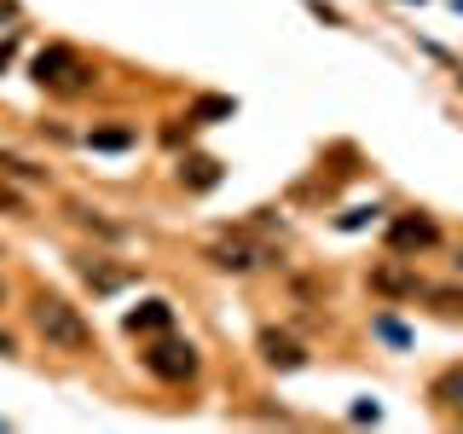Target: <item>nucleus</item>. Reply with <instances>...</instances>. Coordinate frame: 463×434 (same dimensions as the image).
Segmentation results:
<instances>
[{
  "instance_id": "1",
  "label": "nucleus",
  "mask_w": 463,
  "mask_h": 434,
  "mask_svg": "<svg viewBox=\"0 0 463 434\" xmlns=\"http://www.w3.org/2000/svg\"><path fill=\"white\" fill-rule=\"evenodd\" d=\"M29 318H35V330L52 347H64V354H87V347H93V325H87L81 307H70L64 296H35Z\"/></svg>"
},
{
  "instance_id": "2",
  "label": "nucleus",
  "mask_w": 463,
  "mask_h": 434,
  "mask_svg": "<svg viewBox=\"0 0 463 434\" xmlns=\"http://www.w3.org/2000/svg\"><path fill=\"white\" fill-rule=\"evenodd\" d=\"M35 81L41 87H64V93H76V87H87V64L70 47H47L35 58Z\"/></svg>"
},
{
  "instance_id": "3",
  "label": "nucleus",
  "mask_w": 463,
  "mask_h": 434,
  "mask_svg": "<svg viewBox=\"0 0 463 434\" xmlns=\"http://www.w3.org/2000/svg\"><path fill=\"white\" fill-rule=\"evenodd\" d=\"M145 371L163 376V382H185V376H197V354L185 342H151L145 347Z\"/></svg>"
},
{
  "instance_id": "4",
  "label": "nucleus",
  "mask_w": 463,
  "mask_h": 434,
  "mask_svg": "<svg viewBox=\"0 0 463 434\" xmlns=\"http://www.w3.org/2000/svg\"><path fill=\"white\" fill-rule=\"evenodd\" d=\"M434 238H440V231H434V221H423V214H400V221L388 226V243H394V250H429Z\"/></svg>"
},
{
  "instance_id": "5",
  "label": "nucleus",
  "mask_w": 463,
  "mask_h": 434,
  "mask_svg": "<svg viewBox=\"0 0 463 434\" xmlns=\"http://www.w3.org/2000/svg\"><path fill=\"white\" fill-rule=\"evenodd\" d=\"M209 260L221 272H250L260 260H272V250H255V243H221V250H209Z\"/></svg>"
},
{
  "instance_id": "6",
  "label": "nucleus",
  "mask_w": 463,
  "mask_h": 434,
  "mask_svg": "<svg viewBox=\"0 0 463 434\" xmlns=\"http://www.w3.org/2000/svg\"><path fill=\"white\" fill-rule=\"evenodd\" d=\"M260 354H267V365H279V371H296V365H307V354H301L289 336H279V330H267L260 336Z\"/></svg>"
},
{
  "instance_id": "7",
  "label": "nucleus",
  "mask_w": 463,
  "mask_h": 434,
  "mask_svg": "<svg viewBox=\"0 0 463 434\" xmlns=\"http://www.w3.org/2000/svg\"><path fill=\"white\" fill-rule=\"evenodd\" d=\"M168 325H174L168 301H145L139 313H128V330H134V336H151V330H168Z\"/></svg>"
},
{
  "instance_id": "8",
  "label": "nucleus",
  "mask_w": 463,
  "mask_h": 434,
  "mask_svg": "<svg viewBox=\"0 0 463 434\" xmlns=\"http://www.w3.org/2000/svg\"><path fill=\"white\" fill-rule=\"evenodd\" d=\"M371 289H376V296H417V278L405 267H376L371 272Z\"/></svg>"
},
{
  "instance_id": "9",
  "label": "nucleus",
  "mask_w": 463,
  "mask_h": 434,
  "mask_svg": "<svg viewBox=\"0 0 463 434\" xmlns=\"http://www.w3.org/2000/svg\"><path fill=\"white\" fill-rule=\"evenodd\" d=\"M81 278H87V284H93V289H116V284H122V272H110V267H99V260H93V255H87V260H81Z\"/></svg>"
},
{
  "instance_id": "10",
  "label": "nucleus",
  "mask_w": 463,
  "mask_h": 434,
  "mask_svg": "<svg viewBox=\"0 0 463 434\" xmlns=\"http://www.w3.org/2000/svg\"><path fill=\"white\" fill-rule=\"evenodd\" d=\"M70 221L87 226V231H105V238H122V226H116V221H99L93 209H70Z\"/></svg>"
},
{
  "instance_id": "11",
  "label": "nucleus",
  "mask_w": 463,
  "mask_h": 434,
  "mask_svg": "<svg viewBox=\"0 0 463 434\" xmlns=\"http://www.w3.org/2000/svg\"><path fill=\"white\" fill-rule=\"evenodd\" d=\"M0 168H6V174H18V180H47V168L24 163V156H12V151H0Z\"/></svg>"
},
{
  "instance_id": "12",
  "label": "nucleus",
  "mask_w": 463,
  "mask_h": 434,
  "mask_svg": "<svg viewBox=\"0 0 463 434\" xmlns=\"http://www.w3.org/2000/svg\"><path fill=\"white\" fill-rule=\"evenodd\" d=\"M99 151H122V145H134V127H105V134H93Z\"/></svg>"
},
{
  "instance_id": "13",
  "label": "nucleus",
  "mask_w": 463,
  "mask_h": 434,
  "mask_svg": "<svg viewBox=\"0 0 463 434\" xmlns=\"http://www.w3.org/2000/svg\"><path fill=\"white\" fill-rule=\"evenodd\" d=\"M209 116H232V99H203L192 110V122H209Z\"/></svg>"
},
{
  "instance_id": "14",
  "label": "nucleus",
  "mask_w": 463,
  "mask_h": 434,
  "mask_svg": "<svg viewBox=\"0 0 463 434\" xmlns=\"http://www.w3.org/2000/svg\"><path fill=\"white\" fill-rule=\"evenodd\" d=\"M0 209H6V214H24V197H18V192H6V185H0Z\"/></svg>"
},
{
  "instance_id": "15",
  "label": "nucleus",
  "mask_w": 463,
  "mask_h": 434,
  "mask_svg": "<svg viewBox=\"0 0 463 434\" xmlns=\"http://www.w3.org/2000/svg\"><path fill=\"white\" fill-rule=\"evenodd\" d=\"M0 354H18V342H12V336H6V330H0Z\"/></svg>"
},
{
  "instance_id": "16",
  "label": "nucleus",
  "mask_w": 463,
  "mask_h": 434,
  "mask_svg": "<svg viewBox=\"0 0 463 434\" xmlns=\"http://www.w3.org/2000/svg\"><path fill=\"white\" fill-rule=\"evenodd\" d=\"M0 301H6V284H0Z\"/></svg>"
}]
</instances>
